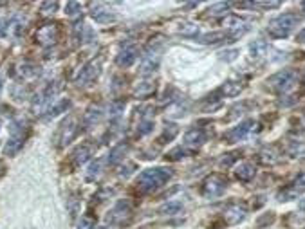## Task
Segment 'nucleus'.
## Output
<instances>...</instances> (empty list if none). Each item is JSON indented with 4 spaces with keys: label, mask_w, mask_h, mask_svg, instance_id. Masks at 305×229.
Masks as SVG:
<instances>
[{
    "label": "nucleus",
    "mask_w": 305,
    "mask_h": 229,
    "mask_svg": "<svg viewBox=\"0 0 305 229\" xmlns=\"http://www.w3.org/2000/svg\"><path fill=\"white\" fill-rule=\"evenodd\" d=\"M172 177V172L166 168H152V170H145L137 177V186L143 191H152L157 190L165 184L168 179Z\"/></svg>",
    "instance_id": "1"
},
{
    "label": "nucleus",
    "mask_w": 305,
    "mask_h": 229,
    "mask_svg": "<svg viewBox=\"0 0 305 229\" xmlns=\"http://www.w3.org/2000/svg\"><path fill=\"white\" fill-rule=\"evenodd\" d=\"M298 22H300L298 15L286 13L282 15V16H278V18H274L269 24L267 31H269V34L273 38H286V36H289V33L294 29V26H298Z\"/></svg>",
    "instance_id": "2"
},
{
    "label": "nucleus",
    "mask_w": 305,
    "mask_h": 229,
    "mask_svg": "<svg viewBox=\"0 0 305 229\" xmlns=\"http://www.w3.org/2000/svg\"><path fill=\"white\" fill-rule=\"evenodd\" d=\"M269 87L276 92H287L289 89H292L296 83H298V72L292 69H286V70H280L276 74L267 80Z\"/></svg>",
    "instance_id": "3"
},
{
    "label": "nucleus",
    "mask_w": 305,
    "mask_h": 229,
    "mask_svg": "<svg viewBox=\"0 0 305 229\" xmlns=\"http://www.w3.org/2000/svg\"><path fill=\"white\" fill-rule=\"evenodd\" d=\"M100 72H102V58L100 60H92L90 64L85 65L82 72L78 74L76 83L78 85H89V83H92L96 78L100 76Z\"/></svg>",
    "instance_id": "4"
},
{
    "label": "nucleus",
    "mask_w": 305,
    "mask_h": 229,
    "mask_svg": "<svg viewBox=\"0 0 305 229\" xmlns=\"http://www.w3.org/2000/svg\"><path fill=\"white\" fill-rule=\"evenodd\" d=\"M226 186H228V180L222 175L215 173V175H211V177H208L204 180L203 191L204 195H208V197H217V195H220L226 190Z\"/></svg>",
    "instance_id": "5"
},
{
    "label": "nucleus",
    "mask_w": 305,
    "mask_h": 229,
    "mask_svg": "<svg viewBox=\"0 0 305 229\" xmlns=\"http://www.w3.org/2000/svg\"><path fill=\"white\" fill-rule=\"evenodd\" d=\"M130 215H132L130 206L127 202H118L107 215V220L110 224H114V226H119V224H125V220H128Z\"/></svg>",
    "instance_id": "6"
},
{
    "label": "nucleus",
    "mask_w": 305,
    "mask_h": 229,
    "mask_svg": "<svg viewBox=\"0 0 305 229\" xmlns=\"http://www.w3.org/2000/svg\"><path fill=\"white\" fill-rule=\"evenodd\" d=\"M224 27L229 31V38H237V36L244 34L246 31H249L248 22H244L238 16H228V18L224 20Z\"/></svg>",
    "instance_id": "7"
},
{
    "label": "nucleus",
    "mask_w": 305,
    "mask_h": 229,
    "mask_svg": "<svg viewBox=\"0 0 305 229\" xmlns=\"http://www.w3.org/2000/svg\"><path fill=\"white\" fill-rule=\"evenodd\" d=\"M78 123L74 117H69L67 121L62 125V128H60V147H65V145H69L70 141L76 137L78 134Z\"/></svg>",
    "instance_id": "8"
},
{
    "label": "nucleus",
    "mask_w": 305,
    "mask_h": 229,
    "mask_svg": "<svg viewBox=\"0 0 305 229\" xmlns=\"http://www.w3.org/2000/svg\"><path fill=\"white\" fill-rule=\"evenodd\" d=\"M253 127H254V121H253V119H248V121L240 123L238 127H235L233 130H229V132L224 135V137L228 139V143H237V141L244 139V137H246V135L251 132V128H253Z\"/></svg>",
    "instance_id": "9"
},
{
    "label": "nucleus",
    "mask_w": 305,
    "mask_h": 229,
    "mask_svg": "<svg viewBox=\"0 0 305 229\" xmlns=\"http://www.w3.org/2000/svg\"><path fill=\"white\" fill-rule=\"evenodd\" d=\"M24 139H26V135H24V128L22 130H18L17 128V125L13 127V135H11V139H9V143L6 145V155H15V153L18 152L20 148L24 147Z\"/></svg>",
    "instance_id": "10"
},
{
    "label": "nucleus",
    "mask_w": 305,
    "mask_h": 229,
    "mask_svg": "<svg viewBox=\"0 0 305 229\" xmlns=\"http://www.w3.org/2000/svg\"><path fill=\"white\" fill-rule=\"evenodd\" d=\"M159 49H155V51H150L146 52L145 56H143V62H141V72L143 74H148V72H153V70L157 69V65H159Z\"/></svg>",
    "instance_id": "11"
},
{
    "label": "nucleus",
    "mask_w": 305,
    "mask_h": 229,
    "mask_svg": "<svg viewBox=\"0 0 305 229\" xmlns=\"http://www.w3.org/2000/svg\"><path fill=\"white\" fill-rule=\"evenodd\" d=\"M224 218L228 224H238L240 220L246 218V208L244 206H238V204H231L226 208L224 211Z\"/></svg>",
    "instance_id": "12"
},
{
    "label": "nucleus",
    "mask_w": 305,
    "mask_h": 229,
    "mask_svg": "<svg viewBox=\"0 0 305 229\" xmlns=\"http://www.w3.org/2000/svg\"><path fill=\"white\" fill-rule=\"evenodd\" d=\"M304 191H305V173L300 179H296V180H294V184H292L289 190L282 191V193L278 195V198H280V200H291L292 197H296V195L304 193Z\"/></svg>",
    "instance_id": "13"
},
{
    "label": "nucleus",
    "mask_w": 305,
    "mask_h": 229,
    "mask_svg": "<svg viewBox=\"0 0 305 229\" xmlns=\"http://www.w3.org/2000/svg\"><path fill=\"white\" fill-rule=\"evenodd\" d=\"M206 141V134L201 128H191L185 134V147H201Z\"/></svg>",
    "instance_id": "14"
},
{
    "label": "nucleus",
    "mask_w": 305,
    "mask_h": 229,
    "mask_svg": "<svg viewBox=\"0 0 305 229\" xmlns=\"http://www.w3.org/2000/svg\"><path fill=\"white\" fill-rule=\"evenodd\" d=\"M137 60V49L136 47H127L125 51H121L116 58V64L119 67H130Z\"/></svg>",
    "instance_id": "15"
},
{
    "label": "nucleus",
    "mask_w": 305,
    "mask_h": 229,
    "mask_svg": "<svg viewBox=\"0 0 305 229\" xmlns=\"http://www.w3.org/2000/svg\"><path fill=\"white\" fill-rule=\"evenodd\" d=\"M36 38L42 42L44 45H49V44H54L58 38V29L56 26H45L42 27L38 31V34H36Z\"/></svg>",
    "instance_id": "16"
},
{
    "label": "nucleus",
    "mask_w": 305,
    "mask_h": 229,
    "mask_svg": "<svg viewBox=\"0 0 305 229\" xmlns=\"http://www.w3.org/2000/svg\"><path fill=\"white\" fill-rule=\"evenodd\" d=\"M58 90H60V85L58 83H51V85H47L44 89V92L40 96H36V99H34V107H38V105H44V103L51 101L52 98L58 94Z\"/></svg>",
    "instance_id": "17"
},
{
    "label": "nucleus",
    "mask_w": 305,
    "mask_h": 229,
    "mask_svg": "<svg viewBox=\"0 0 305 229\" xmlns=\"http://www.w3.org/2000/svg\"><path fill=\"white\" fill-rule=\"evenodd\" d=\"M254 173H256V168L251 163H242L240 166H237L235 170L237 179H240V180H251L254 177Z\"/></svg>",
    "instance_id": "18"
},
{
    "label": "nucleus",
    "mask_w": 305,
    "mask_h": 229,
    "mask_svg": "<svg viewBox=\"0 0 305 229\" xmlns=\"http://www.w3.org/2000/svg\"><path fill=\"white\" fill-rule=\"evenodd\" d=\"M102 119V108L100 107H90L85 115H83V125L89 128V127H94L96 123Z\"/></svg>",
    "instance_id": "19"
},
{
    "label": "nucleus",
    "mask_w": 305,
    "mask_h": 229,
    "mask_svg": "<svg viewBox=\"0 0 305 229\" xmlns=\"http://www.w3.org/2000/svg\"><path fill=\"white\" fill-rule=\"evenodd\" d=\"M224 96H228V98H235L242 92V85L237 82H228L226 85H222V89H220Z\"/></svg>",
    "instance_id": "20"
},
{
    "label": "nucleus",
    "mask_w": 305,
    "mask_h": 229,
    "mask_svg": "<svg viewBox=\"0 0 305 229\" xmlns=\"http://www.w3.org/2000/svg\"><path fill=\"white\" fill-rule=\"evenodd\" d=\"M127 150H128V147L127 145H118L116 148H112V152H110V155H108V163L110 164H116V163H119L121 159H123V155L127 153Z\"/></svg>",
    "instance_id": "21"
},
{
    "label": "nucleus",
    "mask_w": 305,
    "mask_h": 229,
    "mask_svg": "<svg viewBox=\"0 0 305 229\" xmlns=\"http://www.w3.org/2000/svg\"><path fill=\"white\" fill-rule=\"evenodd\" d=\"M90 155H92V148L85 145V147L78 148L74 152V161H76V164H83V163H87L90 159Z\"/></svg>",
    "instance_id": "22"
},
{
    "label": "nucleus",
    "mask_w": 305,
    "mask_h": 229,
    "mask_svg": "<svg viewBox=\"0 0 305 229\" xmlns=\"http://www.w3.org/2000/svg\"><path fill=\"white\" fill-rule=\"evenodd\" d=\"M249 51H251V54L253 56H264L267 52V42L266 40H254L253 44L249 45Z\"/></svg>",
    "instance_id": "23"
},
{
    "label": "nucleus",
    "mask_w": 305,
    "mask_h": 229,
    "mask_svg": "<svg viewBox=\"0 0 305 229\" xmlns=\"http://www.w3.org/2000/svg\"><path fill=\"white\" fill-rule=\"evenodd\" d=\"M222 40H226V33H208V34H203L199 42L201 44H219Z\"/></svg>",
    "instance_id": "24"
},
{
    "label": "nucleus",
    "mask_w": 305,
    "mask_h": 229,
    "mask_svg": "<svg viewBox=\"0 0 305 229\" xmlns=\"http://www.w3.org/2000/svg\"><path fill=\"white\" fill-rule=\"evenodd\" d=\"M92 16H94L96 22H110V20H114V15H110V11H105V9H94L92 11Z\"/></svg>",
    "instance_id": "25"
},
{
    "label": "nucleus",
    "mask_w": 305,
    "mask_h": 229,
    "mask_svg": "<svg viewBox=\"0 0 305 229\" xmlns=\"http://www.w3.org/2000/svg\"><path fill=\"white\" fill-rule=\"evenodd\" d=\"M179 33L185 34V36H195L199 33V26L190 24V22H185V24H181V27H179Z\"/></svg>",
    "instance_id": "26"
},
{
    "label": "nucleus",
    "mask_w": 305,
    "mask_h": 229,
    "mask_svg": "<svg viewBox=\"0 0 305 229\" xmlns=\"http://www.w3.org/2000/svg\"><path fill=\"white\" fill-rule=\"evenodd\" d=\"M153 89H155V83L145 82V83H141L139 87H137V90H136V94L139 96V98H146V96L152 94Z\"/></svg>",
    "instance_id": "27"
},
{
    "label": "nucleus",
    "mask_w": 305,
    "mask_h": 229,
    "mask_svg": "<svg viewBox=\"0 0 305 229\" xmlns=\"http://www.w3.org/2000/svg\"><path fill=\"white\" fill-rule=\"evenodd\" d=\"M228 9H229L228 2H219V4H213V6L210 7V15H213V16H220V15H224Z\"/></svg>",
    "instance_id": "28"
},
{
    "label": "nucleus",
    "mask_w": 305,
    "mask_h": 229,
    "mask_svg": "<svg viewBox=\"0 0 305 229\" xmlns=\"http://www.w3.org/2000/svg\"><path fill=\"white\" fill-rule=\"evenodd\" d=\"M177 132H179L177 125H168V128H165V132H163V135L159 137V141H161V143H165L166 139H168V141L173 139V137L177 135Z\"/></svg>",
    "instance_id": "29"
},
{
    "label": "nucleus",
    "mask_w": 305,
    "mask_h": 229,
    "mask_svg": "<svg viewBox=\"0 0 305 229\" xmlns=\"http://www.w3.org/2000/svg\"><path fill=\"white\" fill-rule=\"evenodd\" d=\"M38 72H40V69L33 64H26V65H22V67H20V74H22V76L31 78V76H36Z\"/></svg>",
    "instance_id": "30"
},
{
    "label": "nucleus",
    "mask_w": 305,
    "mask_h": 229,
    "mask_svg": "<svg viewBox=\"0 0 305 229\" xmlns=\"http://www.w3.org/2000/svg\"><path fill=\"white\" fill-rule=\"evenodd\" d=\"M260 161L264 164H274L276 161H278V155H274L273 150H264L260 153Z\"/></svg>",
    "instance_id": "31"
},
{
    "label": "nucleus",
    "mask_w": 305,
    "mask_h": 229,
    "mask_svg": "<svg viewBox=\"0 0 305 229\" xmlns=\"http://www.w3.org/2000/svg\"><path fill=\"white\" fill-rule=\"evenodd\" d=\"M181 210H183V204L181 202H170V204H166L165 208H161V213H165V215H173V213H179Z\"/></svg>",
    "instance_id": "32"
},
{
    "label": "nucleus",
    "mask_w": 305,
    "mask_h": 229,
    "mask_svg": "<svg viewBox=\"0 0 305 229\" xmlns=\"http://www.w3.org/2000/svg\"><path fill=\"white\" fill-rule=\"evenodd\" d=\"M100 168H102V163L100 161H96V163H92V164L89 166V172H87V179L89 180H94L98 175H100Z\"/></svg>",
    "instance_id": "33"
},
{
    "label": "nucleus",
    "mask_w": 305,
    "mask_h": 229,
    "mask_svg": "<svg viewBox=\"0 0 305 229\" xmlns=\"http://www.w3.org/2000/svg\"><path fill=\"white\" fill-rule=\"evenodd\" d=\"M69 105H70L69 101H60V103L56 105V107H52L51 110H49V114H47V117H54V115H58L60 112H62V110H67V108H69Z\"/></svg>",
    "instance_id": "34"
},
{
    "label": "nucleus",
    "mask_w": 305,
    "mask_h": 229,
    "mask_svg": "<svg viewBox=\"0 0 305 229\" xmlns=\"http://www.w3.org/2000/svg\"><path fill=\"white\" fill-rule=\"evenodd\" d=\"M80 9H82V6H80L78 2H69V4L65 6V13L69 15V16H76V15L80 13Z\"/></svg>",
    "instance_id": "35"
},
{
    "label": "nucleus",
    "mask_w": 305,
    "mask_h": 229,
    "mask_svg": "<svg viewBox=\"0 0 305 229\" xmlns=\"http://www.w3.org/2000/svg\"><path fill=\"white\" fill-rule=\"evenodd\" d=\"M186 153H188L186 148H177V150H173V152L168 153L166 157H168V159H172V161H177V159H181V157H186Z\"/></svg>",
    "instance_id": "36"
},
{
    "label": "nucleus",
    "mask_w": 305,
    "mask_h": 229,
    "mask_svg": "<svg viewBox=\"0 0 305 229\" xmlns=\"http://www.w3.org/2000/svg\"><path fill=\"white\" fill-rule=\"evenodd\" d=\"M96 226L94 218H90V216H83L82 222H80V228L78 229H92Z\"/></svg>",
    "instance_id": "37"
},
{
    "label": "nucleus",
    "mask_w": 305,
    "mask_h": 229,
    "mask_svg": "<svg viewBox=\"0 0 305 229\" xmlns=\"http://www.w3.org/2000/svg\"><path fill=\"white\" fill-rule=\"evenodd\" d=\"M123 108H125V103L114 101L112 105H110V114H112V115H119L121 112H123Z\"/></svg>",
    "instance_id": "38"
},
{
    "label": "nucleus",
    "mask_w": 305,
    "mask_h": 229,
    "mask_svg": "<svg viewBox=\"0 0 305 229\" xmlns=\"http://www.w3.org/2000/svg\"><path fill=\"white\" fill-rule=\"evenodd\" d=\"M237 155H238V153H228V157H222V159H220V166H231L237 161Z\"/></svg>",
    "instance_id": "39"
},
{
    "label": "nucleus",
    "mask_w": 305,
    "mask_h": 229,
    "mask_svg": "<svg viewBox=\"0 0 305 229\" xmlns=\"http://www.w3.org/2000/svg\"><path fill=\"white\" fill-rule=\"evenodd\" d=\"M56 7H58V2H45V4H42V11H44V13H54Z\"/></svg>",
    "instance_id": "40"
},
{
    "label": "nucleus",
    "mask_w": 305,
    "mask_h": 229,
    "mask_svg": "<svg viewBox=\"0 0 305 229\" xmlns=\"http://www.w3.org/2000/svg\"><path fill=\"white\" fill-rule=\"evenodd\" d=\"M152 127H153L152 121H143L139 125V134H148V132L152 130Z\"/></svg>",
    "instance_id": "41"
},
{
    "label": "nucleus",
    "mask_w": 305,
    "mask_h": 229,
    "mask_svg": "<svg viewBox=\"0 0 305 229\" xmlns=\"http://www.w3.org/2000/svg\"><path fill=\"white\" fill-rule=\"evenodd\" d=\"M254 6H260V7H278L280 2L278 0H274V2H254Z\"/></svg>",
    "instance_id": "42"
},
{
    "label": "nucleus",
    "mask_w": 305,
    "mask_h": 229,
    "mask_svg": "<svg viewBox=\"0 0 305 229\" xmlns=\"http://www.w3.org/2000/svg\"><path fill=\"white\" fill-rule=\"evenodd\" d=\"M237 54H238V51H228V52H222V56H220V58H222V60H228V62H229V60H235Z\"/></svg>",
    "instance_id": "43"
},
{
    "label": "nucleus",
    "mask_w": 305,
    "mask_h": 229,
    "mask_svg": "<svg viewBox=\"0 0 305 229\" xmlns=\"http://www.w3.org/2000/svg\"><path fill=\"white\" fill-rule=\"evenodd\" d=\"M296 40H298L300 44H305V29H304V31H300V33H298V36H296Z\"/></svg>",
    "instance_id": "44"
},
{
    "label": "nucleus",
    "mask_w": 305,
    "mask_h": 229,
    "mask_svg": "<svg viewBox=\"0 0 305 229\" xmlns=\"http://www.w3.org/2000/svg\"><path fill=\"white\" fill-rule=\"evenodd\" d=\"M4 33H6V22L0 20V36H4Z\"/></svg>",
    "instance_id": "45"
},
{
    "label": "nucleus",
    "mask_w": 305,
    "mask_h": 229,
    "mask_svg": "<svg viewBox=\"0 0 305 229\" xmlns=\"http://www.w3.org/2000/svg\"><path fill=\"white\" fill-rule=\"evenodd\" d=\"M298 208H300V210H302V211H305V198H302V200H300Z\"/></svg>",
    "instance_id": "46"
},
{
    "label": "nucleus",
    "mask_w": 305,
    "mask_h": 229,
    "mask_svg": "<svg viewBox=\"0 0 305 229\" xmlns=\"http://www.w3.org/2000/svg\"><path fill=\"white\" fill-rule=\"evenodd\" d=\"M302 7H304V11H305V2H304V4H302Z\"/></svg>",
    "instance_id": "47"
},
{
    "label": "nucleus",
    "mask_w": 305,
    "mask_h": 229,
    "mask_svg": "<svg viewBox=\"0 0 305 229\" xmlns=\"http://www.w3.org/2000/svg\"><path fill=\"white\" fill-rule=\"evenodd\" d=\"M96 229H107V228H96Z\"/></svg>",
    "instance_id": "48"
},
{
    "label": "nucleus",
    "mask_w": 305,
    "mask_h": 229,
    "mask_svg": "<svg viewBox=\"0 0 305 229\" xmlns=\"http://www.w3.org/2000/svg\"><path fill=\"white\" fill-rule=\"evenodd\" d=\"M0 89H2V83H0Z\"/></svg>",
    "instance_id": "49"
}]
</instances>
